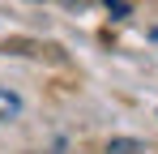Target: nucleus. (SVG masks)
I'll list each match as a JSON object with an SVG mask.
<instances>
[{"label":"nucleus","mask_w":158,"mask_h":154,"mask_svg":"<svg viewBox=\"0 0 158 154\" xmlns=\"http://www.w3.org/2000/svg\"><path fill=\"white\" fill-rule=\"evenodd\" d=\"M69 4H73V9H85V4H94V0H69Z\"/></svg>","instance_id":"obj_4"},{"label":"nucleus","mask_w":158,"mask_h":154,"mask_svg":"<svg viewBox=\"0 0 158 154\" xmlns=\"http://www.w3.org/2000/svg\"><path fill=\"white\" fill-rule=\"evenodd\" d=\"M107 154H154V150L141 146V141H132V137H115V141L107 146Z\"/></svg>","instance_id":"obj_2"},{"label":"nucleus","mask_w":158,"mask_h":154,"mask_svg":"<svg viewBox=\"0 0 158 154\" xmlns=\"http://www.w3.org/2000/svg\"><path fill=\"white\" fill-rule=\"evenodd\" d=\"M17 116H22V99H17L13 90H0V124L17 120Z\"/></svg>","instance_id":"obj_1"},{"label":"nucleus","mask_w":158,"mask_h":154,"mask_svg":"<svg viewBox=\"0 0 158 154\" xmlns=\"http://www.w3.org/2000/svg\"><path fill=\"white\" fill-rule=\"evenodd\" d=\"M107 9H115V17H124L128 13V0H107Z\"/></svg>","instance_id":"obj_3"}]
</instances>
